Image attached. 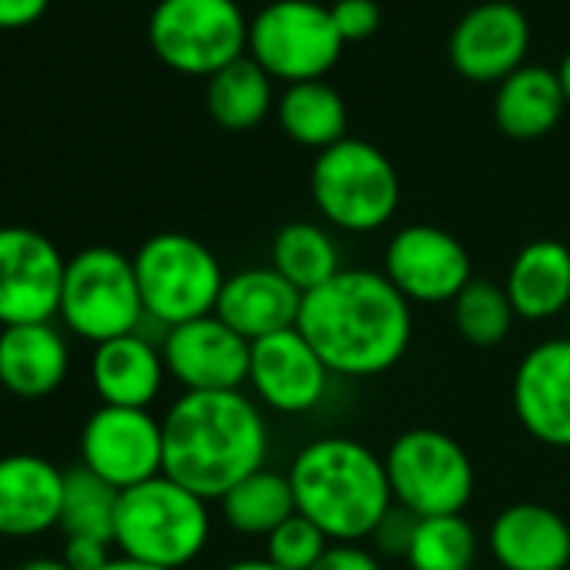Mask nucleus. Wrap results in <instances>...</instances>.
Masks as SVG:
<instances>
[{
  "instance_id": "1",
  "label": "nucleus",
  "mask_w": 570,
  "mask_h": 570,
  "mask_svg": "<svg viewBox=\"0 0 570 570\" xmlns=\"http://www.w3.org/2000/svg\"><path fill=\"white\" fill-rule=\"evenodd\" d=\"M333 376L390 373L413 343V306L376 268H343L303 296L296 326Z\"/></svg>"
},
{
  "instance_id": "2",
  "label": "nucleus",
  "mask_w": 570,
  "mask_h": 570,
  "mask_svg": "<svg viewBox=\"0 0 570 570\" xmlns=\"http://www.w3.org/2000/svg\"><path fill=\"white\" fill-rule=\"evenodd\" d=\"M161 433L165 476L202 500H222L268 456L265 410L245 390L181 393L168 406Z\"/></svg>"
},
{
  "instance_id": "3",
  "label": "nucleus",
  "mask_w": 570,
  "mask_h": 570,
  "mask_svg": "<svg viewBox=\"0 0 570 570\" xmlns=\"http://www.w3.org/2000/svg\"><path fill=\"white\" fill-rule=\"evenodd\" d=\"M289 483L296 510L333 543L370 540L396 507L383 456L353 436H320L306 443L289 466Z\"/></svg>"
},
{
  "instance_id": "4",
  "label": "nucleus",
  "mask_w": 570,
  "mask_h": 570,
  "mask_svg": "<svg viewBox=\"0 0 570 570\" xmlns=\"http://www.w3.org/2000/svg\"><path fill=\"white\" fill-rule=\"evenodd\" d=\"M208 533V500L185 490L165 473L121 493L115 547L131 560L161 570H181L198 560Z\"/></svg>"
},
{
  "instance_id": "5",
  "label": "nucleus",
  "mask_w": 570,
  "mask_h": 570,
  "mask_svg": "<svg viewBox=\"0 0 570 570\" xmlns=\"http://www.w3.org/2000/svg\"><path fill=\"white\" fill-rule=\"evenodd\" d=\"M131 262L145 316L165 330L212 316L228 278L218 255L185 232H158L145 238Z\"/></svg>"
},
{
  "instance_id": "6",
  "label": "nucleus",
  "mask_w": 570,
  "mask_h": 570,
  "mask_svg": "<svg viewBox=\"0 0 570 570\" xmlns=\"http://www.w3.org/2000/svg\"><path fill=\"white\" fill-rule=\"evenodd\" d=\"M309 191L316 212L343 232L383 228L400 208V175L386 151L363 138H343L313 161Z\"/></svg>"
},
{
  "instance_id": "7",
  "label": "nucleus",
  "mask_w": 570,
  "mask_h": 570,
  "mask_svg": "<svg viewBox=\"0 0 570 570\" xmlns=\"http://www.w3.org/2000/svg\"><path fill=\"white\" fill-rule=\"evenodd\" d=\"M148 45L165 68L208 81L248 55V18L238 0H158L148 14Z\"/></svg>"
},
{
  "instance_id": "8",
  "label": "nucleus",
  "mask_w": 570,
  "mask_h": 570,
  "mask_svg": "<svg viewBox=\"0 0 570 570\" xmlns=\"http://www.w3.org/2000/svg\"><path fill=\"white\" fill-rule=\"evenodd\" d=\"M58 316L75 336L95 346L141 333L148 316L138 293L135 262L111 245L81 248L68 258Z\"/></svg>"
},
{
  "instance_id": "9",
  "label": "nucleus",
  "mask_w": 570,
  "mask_h": 570,
  "mask_svg": "<svg viewBox=\"0 0 570 570\" xmlns=\"http://www.w3.org/2000/svg\"><path fill=\"white\" fill-rule=\"evenodd\" d=\"M383 463L393 503L416 520L463 513L476 487L470 453L460 446V440L433 426L400 433Z\"/></svg>"
},
{
  "instance_id": "10",
  "label": "nucleus",
  "mask_w": 570,
  "mask_h": 570,
  "mask_svg": "<svg viewBox=\"0 0 570 570\" xmlns=\"http://www.w3.org/2000/svg\"><path fill=\"white\" fill-rule=\"evenodd\" d=\"M343 48L330 4L320 0H272L248 18V58L285 88L326 81Z\"/></svg>"
},
{
  "instance_id": "11",
  "label": "nucleus",
  "mask_w": 570,
  "mask_h": 570,
  "mask_svg": "<svg viewBox=\"0 0 570 570\" xmlns=\"http://www.w3.org/2000/svg\"><path fill=\"white\" fill-rule=\"evenodd\" d=\"M383 275L410 306H453L473 282V262L456 235L420 222L390 238Z\"/></svg>"
},
{
  "instance_id": "12",
  "label": "nucleus",
  "mask_w": 570,
  "mask_h": 570,
  "mask_svg": "<svg viewBox=\"0 0 570 570\" xmlns=\"http://www.w3.org/2000/svg\"><path fill=\"white\" fill-rule=\"evenodd\" d=\"M68 258L24 225L0 228V326L51 323L61 309Z\"/></svg>"
},
{
  "instance_id": "13",
  "label": "nucleus",
  "mask_w": 570,
  "mask_h": 570,
  "mask_svg": "<svg viewBox=\"0 0 570 570\" xmlns=\"http://www.w3.org/2000/svg\"><path fill=\"white\" fill-rule=\"evenodd\" d=\"M81 466L111 483L131 490L165 473V433L151 410L98 406L81 430Z\"/></svg>"
},
{
  "instance_id": "14",
  "label": "nucleus",
  "mask_w": 570,
  "mask_h": 570,
  "mask_svg": "<svg viewBox=\"0 0 570 570\" xmlns=\"http://www.w3.org/2000/svg\"><path fill=\"white\" fill-rule=\"evenodd\" d=\"M530 51V21L510 0H483L450 31L446 55L460 78L500 85L523 68Z\"/></svg>"
},
{
  "instance_id": "15",
  "label": "nucleus",
  "mask_w": 570,
  "mask_h": 570,
  "mask_svg": "<svg viewBox=\"0 0 570 570\" xmlns=\"http://www.w3.org/2000/svg\"><path fill=\"white\" fill-rule=\"evenodd\" d=\"M333 373L299 330L252 343L248 386L262 410L282 416L313 413L330 393Z\"/></svg>"
},
{
  "instance_id": "16",
  "label": "nucleus",
  "mask_w": 570,
  "mask_h": 570,
  "mask_svg": "<svg viewBox=\"0 0 570 570\" xmlns=\"http://www.w3.org/2000/svg\"><path fill=\"white\" fill-rule=\"evenodd\" d=\"M161 356L185 393H232L248 383L252 343L212 313L165 330Z\"/></svg>"
},
{
  "instance_id": "17",
  "label": "nucleus",
  "mask_w": 570,
  "mask_h": 570,
  "mask_svg": "<svg viewBox=\"0 0 570 570\" xmlns=\"http://www.w3.org/2000/svg\"><path fill=\"white\" fill-rule=\"evenodd\" d=\"M513 413L543 446L570 450V340H543L523 353L513 373Z\"/></svg>"
},
{
  "instance_id": "18",
  "label": "nucleus",
  "mask_w": 570,
  "mask_h": 570,
  "mask_svg": "<svg viewBox=\"0 0 570 570\" xmlns=\"http://www.w3.org/2000/svg\"><path fill=\"white\" fill-rule=\"evenodd\" d=\"M303 313V293L272 265H252L225 278L215 316L242 340L258 343L275 333L296 330Z\"/></svg>"
},
{
  "instance_id": "19",
  "label": "nucleus",
  "mask_w": 570,
  "mask_h": 570,
  "mask_svg": "<svg viewBox=\"0 0 570 570\" xmlns=\"http://www.w3.org/2000/svg\"><path fill=\"white\" fill-rule=\"evenodd\" d=\"M65 470L38 453L0 456V537H38L61 527Z\"/></svg>"
},
{
  "instance_id": "20",
  "label": "nucleus",
  "mask_w": 570,
  "mask_h": 570,
  "mask_svg": "<svg viewBox=\"0 0 570 570\" xmlns=\"http://www.w3.org/2000/svg\"><path fill=\"white\" fill-rule=\"evenodd\" d=\"M490 553L503 570H567L570 523L543 503H510L490 523Z\"/></svg>"
},
{
  "instance_id": "21",
  "label": "nucleus",
  "mask_w": 570,
  "mask_h": 570,
  "mask_svg": "<svg viewBox=\"0 0 570 570\" xmlns=\"http://www.w3.org/2000/svg\"><path fill=\"white\" fill-rule=\"evenodd\" d=\"M517 320L547 323L570 309V248L557 238L527 242L503 278Z\"/></svg>"
},
{
  "instance_id": "22",
  "label": "nucleus",
  "mask_w": 570,
  "mask_h": 570,
  "mask_svg": "<svg viewBox=\"0 0 570 570\" xmlns=\"http://www.w3.org/2000/svg\"><path fill=\"white\" fill-rule=\"evenodd\" d=\"M71 353L51 323L0 330V390L21 400H45L68 380Z\"/></svg>"
},
{
  "instance_id": "23",
  "label": "nucleus",
  "mask_w": 570,
  "mask_h": 570,
  "mask_svg": "<svg viewBox=\"0 0 570 570\" xmlns=\"http://www.w3.org/2000/svg\"><path fill=\"white\" fill-rule=\"evenodd\" d=\"M165 356L141 333L108 340L95 346L91 356V383L105 406L148 410L165 386Z\"/></svg>"
},
{
  "instance_id": "24",
  "label": "nucleus",
  "mask_w": 570,
  "mask_h": 570,
  "mask_svg": "<svg viewBox=\"0 0 570 570\" xmlns=\"http://www.w3.org/2000/svg\"><path fill=\"white\" fill-rule=\"evenodd\" d=\"M567 108L557 68L523 65L497 85L493 121L513 141H537L560 125Z\"/></svg>"
},
{
  "instance_id": "25",
  "label": "nucleus",
  "mask_w": 570,
  "mask_h": 570,
  "mask_svg": "<svg viewBox=\"0 0 570 570\" xmlns=\"http://www.w3.org/2000/svg\"><path fill=\"white\" fill-rule=\"evenodd\" d=\"M275 118H278V128L285 131V138L303 148L326 151V148L340 145L343 138H350L346 135V125H350L346 101L330 81L289 85L275 101Z\"/></svg>"
},
{
  "instance_id": "26",
  "label": "nucleus",
  "mask_w": 570,
  "mask_h": 570,
  "mask_svg": "<svg viewBox=\"0 0 570 570\" xmlns=\"http://www.w3.org/2000/svg\"><path fill=\"white\" fill-rule=\"evenodd\" d=\"M272 78L245 55L208 78L205 85V108L212 121L225 131H252L272 111Z\"/></svg>"
},
{
  "instance_id": "27",
  "label": "nucleus",
  "mask_w": 570,
  "mask_h": 570,
  "mask_svg": "<svg viewBox=\"0 0 570 570\" xmlns=\"http://www.w3.org/2000/svg\"><path fill=\"white\" fill-rule=\"evenodd\" d=\"M272 268L306 296L343 272V255L326 225L289 222L272 238Z\"/></svg>"
},
{
  "instance_id": "28",
  "label": "nucleus",
  "mask_w": 570,
  "mask_h": 570,
  "mask_svg": "<svg viewBox=\"0 0 570 570\" xmlns=\"http://www.w3.org/2000/svg\"><path fill=\"white\" fill-rule=\"evenodd\" d=\"M222 517L235 533L245 537H268L275 527H282L289 517H296V493L289 483V473L278 470H255L238 487H232L222 500Z\"/></svg>"
},
{
  "instance_id": "29",
  "label": "nucleus",
  "mask_w": 570,
  "mask_h": 570,
  "mask_svg": "<svg viewBox=\"0 0 570 570\" xmlns=\"http://www.w3.org/2000/svg\"><path fill=\"white\" fill-rule=\"evenodd\" d=\"M121 490L105 483L85 466L65 470V503H61V530L68 537L105 540L115 543Z\"/></svg>"
},
{
  "instance_id": "30",
  "label": "nucleus",
  "mask_w": 570,
  "mask_h": 570,
  "mask_svg": "<svg viewBox=\"0 0 570 570\" xmlns=\"http://www.w3.org/2000/svg\"><path fill=\"white\" fill-rule=\"evenodd\" d=\"M406 563L410 570H473L476 530L463 513L416 520Z\"/></svg>"
},
{
  "instance_id": "31",
  "label": "nucleus",
  "mask_w": 570,
  "mask_h": 570,
  "mask_svg": "<svg viewBox=\"0 0 570 570\" xmlns=\"http://www.w3.org/2000/svg\"><path fill=\"white\" fill-rule=\"evenodd\" d=\"M513 320H517V313L507 299V289L497 282L473 278L453 299V326L476 350L500 346L510 336Z\"/></svg>"
},
{
  "instance_id": "32",
  "label": "nucleus",
  "mask_w": 570,
  "mask_h": 570,
  "mask_svg": "<svg viewBox=\"0 0 570 570\" xmlns=\"http://www.w3.org/2000/svg\"><path fill=\"white\" fill-rule=\"evenodd\" d=\"M330 543L333 540L309 517L296 513L265 537V560L282 570H313Z\"/></svg>"
},
{
  "instance_id": "33",
  "label": "nucleus",
  "mask_w": 570,
  "mask_h": 570,
  "mask_svg": "<svg viewBox=\"0 0 570 570\" xmlns=\"http://www.w3.org/2000/svg\"><path fill=\"white\" fill-rule=\"evenodd\" d=\"M330 14H333V24L343 38V45L370 41L383 24L380 0H333Z\"/></svg>"
},
{
  "instance_id": "34",
  "label": "nucleus",
  "mask_w": 570,
  "mask_h": 570,
  "mask_svg": "<svg viewBox=\"0 0 570 570\" xmlns=\"http://www.w3.org/2000/svg\"><path fill=\"white\" fill-rule=\"evenodd\" d=\"M413 530H416V517H413V513H406V510H400V507H393V510L386 513V520L376 527V533H373L370 540H373V543H376V550H383V553L406 557L410 540H413Z\"/></svg>"
},
{
  "instance_id": "35",
  "label": "nucleus",
  "mask_w": 570,
  "mask_h": 570,
  "mask_svg": "<svg viewBox=\"0 0 570 570\" xmlns=\"http://www.w3.org/2000/svg\"><path fill=\"white\" fill-rule=\"evenodd\" d=\"M313 570H383L380 553L363 543H330Z\"/></svg>"
},
{
  "instance_id": "36",
  "label": "nucleus",
  "mask_w": 570,
  "mask_h": 570,
  "mask_svg": "<svg viewBox=\"0 0 570 570\" xmlns=\"http://www.w3.org/2000/svg\"><path fill=\"white\" fill-rule=\"evenodd\" d=\"M111 547H115V543H105V540L68 537L61 560H65L71 570H101V567L115 557V553H111Z\"/></svg>"
},
{
  "instance_id": "37",
  "label": "nucleus",
  "mask_w": 570,
  "mask_h": 570,
  "mask_svg": "<svg viewBox=\"0 0 570 570\" xmlns=\"http://www.w3.org/2000/svg\"><path fill=\"white\" fill-rule=\"evenodd\" d=\"M51 8V0H0V31H21L38 24Z\"/></svg>"
},
{
  "instance_id": "38",
  "label": "nucleus",
  "mask_w": 570,
  "mask_h": 570,
  "mask_svg": "<svg viewBox=\"0 0 570 570\" xmlns=\"http://www.w3.org/2000/svg\"><path fill=\"white\" fill-rule=\"evenodd\" d=\"M14 570H71L61 557H31L24 563H18Z\"/></svg>"
},
{
  "instance_id": "39",
  "label": "nucleus",
  "mask_w": 570,
  "mask_h": 570,
  "mask_svg": "<svg viewBox=\"0 0 570 570\" xmlns=\"http://www.w3.org/2000/svg\"><path fill=\"white\" fill-rule=\"evenodd\" d=\"M222 570H282V567H275V563L265 560V557H242V560L225 563Z\"/></svg>"
},
{
  "instance_id": "40",
  "label": "nucleus",
  "mask_w": 570,
  "mask_h": 570,
  "mask_svg": "<svg viewBox=\"0 0 570 570\" xmlns=\"http://www.w3.org/2000/svg\"><path fill=\"white\" fill-rule=\"evenodd\" d=\"M101 570H161V567H151V563H141V560H131V557L118 553V557H111Z\"/></svg>"
},
{
  "instance_id": "41",
  "label": "nucleus",
  "mask_w": 570,
  "mask_h": 570,
  "mask_svg": "<svg viewBox=\"0 0 570 570\" xmlns=\"http://www.w3.org/2000/svg\"><path fill=\"white\" fill-rule=\"evenodd\" d=\"M557 78H560L563 98H567V105H570V51L563 55V61H560V68H557Z\"/></svg>"
},
{
  "instance_id": "42",
  "label": "nucleus",
  "mask_w": 570,
  "mask_h": 570,
  "mask_svg": "<svg viewBox=\"0 0 570 570\" xmlns=\"http://www.w3.org/2000/svg\"><path fill=\"white\" fill-rule=\"evenodd\" d=\"M567 340H570V309H567Z\"/></svg>"
},
{
  "instance_id": "43",
  "label": "nucleus",
  "mask_w": 570,
  "mask_h": 570,
  "mask_svg": "<svg viewBox=\"0 0 570 570\" xmlns=\"http://www.w3.org/2000/svg\"><path fill=\"white\" fill-rule=\"evenodd\" d=\"M0 396H4V390H0Z\"/></svg>"
}]
</instances>
